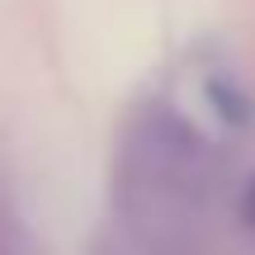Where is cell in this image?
Instances as JSON below:
<instances>
[{"instance_id":"1","label":"cell","mask_w":255,"mask_h":255,"mask_svg":"<svg viewBox=\"0 0 255 255\" xmlns=\"http://www.w3.org/2000/svg\"><path fill=\"white\" fill-rule=\"evenodd\" d=\"M208 104H213V109H218L227 123H246V119H255V104L241 95V85L222 81V76H213V81H208Z\"/></svg>"},{"instance_id":"2","label":"cell","mask_w":255,"mask_h":255,"mask_svg":"<svg viewBox=\"0 0 255 255\" xmlns=\"http://www.w3.org/2000/svg\"><path fill=\"white\" fill-rule=\"evenodd\" d=\"M241 218H246V227H255V175H251L246 194H241Z\"/></svg>"}]
</instances>
